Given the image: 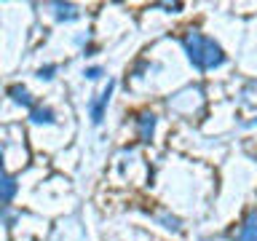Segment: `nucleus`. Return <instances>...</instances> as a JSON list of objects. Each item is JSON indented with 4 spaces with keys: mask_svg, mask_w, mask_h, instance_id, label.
<instances>
[{
    "mask_svg": "<svg viewBox=\"0 0 257 241\" xmlns=\"http://www.w3.org/2000/svg\"><path fill=\"white\" fill-rule=\"evenodd\" d=\"M180 43L185 48V54H188L190 64L201 72H209V70H217L225 64V51L220 48V43H217L214 38L204 35L201 30H185Z\"/></svg>",
    "mask_w": 257,
    "mask_h": 241,
    "instance_id": "nucleus-1",
    "label": "nucleus"
},
{
    "mask_svg": "<svg viewBox=\"0 0 257 241\" xmlns=\"http://www.w3.org/2000/svg\"><path fill=\"white\" fill-rule=\"evenodd\" d=\"M112 91H115V80H107V86L102 88V94H96L94 99L88 102V115H91V124L94 126H99L102 120H104V110H107V104H110Z\"/></svg>",
    "mask_w": 257,
    "mask_h": 241,
    "instance_id": "nucleus-2",
    "label": "nucleus"
},
{
    "mask_svg": "<svg viewBox=\"0 0 257 241\" xmlns=\"http://www.w3.org/2000/svg\"><path fill=\"white\" fill-rule=\"evenodd\" d=\"M134 124H137V137H140V142L148 145L153 137H156L158 118H156V112H153V110H140V112H137V118H134Z\"/></svg>",
    "mask_w": 257,
    "mask_h": 241,
    "instance_id": "nucleus-3",
    "label": "nucleus"
},
{
    "mask_svg": "<svg viewBox=\"0 0 257 241\" xmlns=\"http://www.w3.org/2000/svg\"><path fill=\"white\" fill-rule=\"evenodd\" d=\"M233 241H257V209H249Z\"/></svg>",
    "mask_w": 257,
    "mask_h": 241,
    "instance_id": "nucleus-4",
    "label": "nucleus"
},
{
    "mask_svg": "<svg viewBox=\"0 0 257 241\" xmlns=\"http://www.w3.org/2000/svg\"><path fill=\"white\" fill-rule=\"evenodd\" d=\"M6 94L11 96V102L22 104V107H27V110H32V107H35V96L30 94V88H27V86H22V83H14V86H8V91H6Z\"/></svg>",
    "mask_w": 257,
    "mask_h": 241,
    "instance_id": "nucleus-5",
    "label": "nucleus"
},
{
    "mask_svg": "<svg viewBox=\"0 0 257 241\" xmlns=\"http://www.w3.org/2000/svg\"><path fill=\"white\" fill-rule=\"evenodd\" d=\"M30 120L32 124H43V126H51V124H56V112L48 107V104H35V107L30 110Z\"/></svg>",
    "mask_w": 257,
    "mask_h": 241,
    "instance_id": "nucleus-6",
    "label": "nucleus"
},
{
    "mask_svg": "<svg viewBox=\"0 0 257 241\" xmlns=\"http://www.w3.org/2000/svg\"><path fill=\"white\" fill-rule=\"evenodd\" d=\"M0 188H3V206H8L14 201V196H16V190H19V182H16V177L8 172H3V182H0Z\"/></svg>",
    "mask_w": 257,
    "mask_h": 241,
    "instance_id": "nucleus-7",
    "label": "nucleus"
},
{
    "mask_svg": "<svg viewBox=\"0 0 257 241\" xmlns=\"http://www.w3.org/2000/svg\"><path fill=\"white\" fill-rule=\"evenodd\" d=\"M51 8L56 11V19H59V22H72V19H78V8L72 6V3H51Z\"/></svg>",
    "mask_w": 257,
    "mask_h": 241,
    "instance_id": "nucleus-8",
    "label": "nucleus"
},
{
    "mask_svg": "<svg viewBox=\"0 0 257 241\" xmlns=\"http://www.w3.org/2000/svg\"><path fill=\"white\" fill-rule=\"evenodd\" d=\"M153 217H156V220L164 225V228H169V230H174V233H180V230H182V225H180V220H177L174 214H169V212H156Z\"/></svg>",
    "mask_w": 257,
    "mask_h": 241,
    "instance_id": "nucleus-9",
    "label": "nucleus"
},
{
    "mask_svg": "<svg viewBox=\"0 0 257 241\" xmlns=\"http://www.w3.org/2000/svg\"><path fill=\"white\" fill-rule=\"evenodd\" d=\"M241 102L257 107V80H249V83L241 88Z\"/></svg>",
    "mask_w": 257,
    "mask_h": 241,
    "instance_id": "nucleus-10",
    "label": "nucleus"
},
{
    "mask_svg": "<svg viewBox=\"0 0 257 241\" xmlns=\"http://www.w3.org/2000/svg\"><path fill=\"white\" fill-rule=\"evenodd\" d=\"M54 72H56L54 64H46V67H40V70H38V78H40V80H51V78H54Z\"/></svg>",
    "mask_w": 257,
    "mask_h": 241,
    "instance_id": "nucleus-11",
    "label": "nucleus"
},
{
    "mask_svg": "<svg viewBox=\"0 0 257 241\" xmlns=\"http://www.w3.org/2000/svg\"><path fill=\"white\" fill-rule=\"evenodd\" d=\"M83 75H86L88 80H96V78H102L104 72H102V67H86V72H83Z\"/></svg>",
    "mask_w": 257,
    "mask_h": 241,
    "instance_id": "nucleus-12",
    "label": "nucleus"
}]
</instances>
